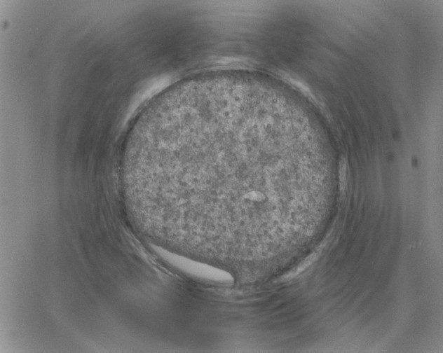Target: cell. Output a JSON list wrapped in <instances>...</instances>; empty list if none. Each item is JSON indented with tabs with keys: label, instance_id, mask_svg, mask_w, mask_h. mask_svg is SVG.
I'll return each instance as SVG.
<instances>
[{
	"label": "cell",
	"instance_id": "7a4b0ae2",
	"mask_svg": "<svg viewBox=\"0 0 443 353\" xmlns=\"http://www.w3.org/2000/svg\"><path fill=\"white\" fill-rule=\"evenodd\" d=\"M153 247L168 264L186 275L218 282L230 280V275L224 271L204 265L160 246L153 245Z\"/></svg>",
	"mask_w": 443,
	"mask_h": 353
},
{
	"label": "cell",
	"instance_id": "6da1fadb",
	"mask_svg": "<svg viewBox=\"0 0 443 353\" xmlns=\"http://www.w3.org/2000/svg\"><path fill=\"white\" fill-rule=\"evenodd\" d=\"M254 118L251 110L226 104L194 135L170 177L172 213L233 228L264 217L266 196L252 182Z\"/></svg>",
	"mask_w": 443,
	"mask_h": 353
},
{
	"label": "cell",
	"instance_id": "3957f363",
	"mask_svg": "<svg viewBox=\"0 0 443 353\" xmlns=\"http://www.w3.org/2000/svg\"><path fill=\"white\" fill-rule=\"evenodd\" d=\"M339 182L341 190L343 191L347 184V164L344 158L339 163Z\"/></svg>",
	"mask_w": 443,
	"mask_h": 353
}]
</instances>
